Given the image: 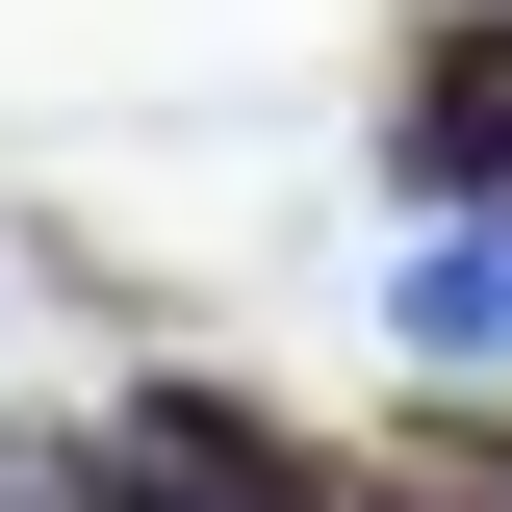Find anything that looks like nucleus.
<instances>
[{
    "label": "nucleus",
    "instance_id": "1",
    "mask_svg": "<svg viewBox=\"0 0 512 512\" xmlns=\"http://www.w3.org/2000/svg\"><path fill=\"white\" fill-rule=\"evenodd\" d=\"M384 154H410V205L512 231V0H410V52H384Z\"/></svg>",
    "mask_w": 512,
    "mask_h": 512
},
{
    "label": "nucleus",
    "instance_id": "2",
    "mask_svg": "<svg viewBox=\"0 0 512 512\" xmlns=\"http://www.w3.org/2000/svg\"><path fill=\"white\" fill-rule=\"evenodd\" d=\"M384 308H410V359H512V231H436Z\"/></svg>",
    "mask_w": 512,
    "mask_h": 512
}]
</instances>
